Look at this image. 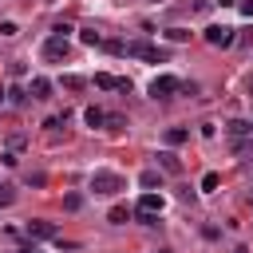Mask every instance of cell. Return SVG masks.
<instances>
[{"mask_svg": "<svg viewBox=\"0 0 253 253\" xmlns=\"http://www.w3.org/2000/svg\"><path fill=\"white\" fill-rule=\"evenodd\" d=\"M123 55H130V59H146V63H166V47H154V43H146V40H130V43H123Z\"/></svg>", "mask_w": 253, "mask_h": 253, "instance_id": "6da1fadb", "label": "cell"}, {"mask_svg": "<svg viewBox=\"0 0 253 253\" xmlns=\"http://www.w3.org/2000/svg\"><path fill=\"white\" fill-rule=\"evenodd\" d=\"M91 190L103 194V198H111V194L126 190V182H123V174H115V170H95V174H91Z\"/></svg>", "mask_w": 253, "mask_h": 253, "instance_id": "7a4b0ae2", "label": "cell"}, {"mask_svg": "<svg viewBox=\"0 0 253 253\" xmlns=\"http://www.w3.org/2000/svg\"><path fill=\"white\" fill-rule=\"evenodd\" d=\"M233 28L229 24H210L206 28V43H213V47H233Z\"/></svg>", "mask_w": 253, "mask_h": 253, "instance_id": "3957f363", "label": "cell"}, {"mask_svg": "<svg viewBox=\"0 0 253 253\" xmlns=\"http://www.w3.org/2000/svg\"><path fill=\"white\" fill-rule=\"evenodd\" d=\"M174 91H182V79H174V75H154V83H150V99H170Z\"/></svg>", "mask_w": 253, "mask_h": 253, "instance_id": "277c9868", "label": "cell"}, {"mask_svg": "<svg viewBox=\"0 0 253 253\" xmlns=\"http://www.w3.org/2000/svg\"><path fill=\"white\" fill-rule=\"evenodd\" d=\"M67 51H71V47H67V36H51V40L43 43V59H47V63L67 59Z\"/></svg>", "mask_w": 253, "mask_h": 253, "instance_id": "5b68a950", "label": "cell"}, {"mask_svg": "<svg viewBox=\"0 0 253 253\" xmlns=\"http://www.w3.org/2000/svg\"><path fill=\"white\" fill-rule=\"evenodd\" d=\"M28 237H36V241H47V237H59V229H55V221H43V217H32L28 225Z\"/></svg>", "mask_w": 253, "mask_h": 253, "instance_id": "8992f818", "label": "cell"}, {"mask_svg": "<svg viewBox=\"0 0 253 253\" xmlns=\"http://www.w3.org/2000/svg\"><path fill=\"white\" fill-rule=\"evenodd\" d=\"M249 130H253V126H249L245 119H229V123H225V134H229V142H233V150H241V138H245Z\"/></svg>", "mask_w": 253, "mask_h": 253, "instance_id": "52a82bcc", "label": "cell"}, {"mask_svg": "<svg viewBox=\"0 0 253 253\" xmlns=\"http://www.w3.org/2000/svg\"><path fill=\"white\" fill-rule=\"evenodd\" d=\"M162 194H154V190H146L142 198H138V213H162Z\"/></svg>", "mask_w": 253, "mask_h": 253, "instance_id": "ba28073f", "label": "cell"}, {"mask_svg": "<svg viewBox=\"0 0 253 253\" xmlns=\"http://www.w3.org/2000/svg\"><path fill=\"white\" fill-rule=\"evenodd\" d=\"M158 166H162L166 174H182V158H178L174 150H158Z\"/></svg>", "mask_w": 253, "mask_h": 253, "instance_id": "9c48e42d", "label": "cell"}, {"mask_svg": "<svg viewBox=\"0 0 253 253\" xmlns=\"http://www.w3.org/2000/svg\"><path fill=\"white\" fill-rule=\"evenodd\" d=\"M28 95H32V99H51V79L36 75V79H32V87H28Z\"/></svg>", "mask_w": 253, "mask_h": 253, "instance_id": "30bf717a", "label": "cell"}, {"mask_svg": "<svg viewBox=\"0 0 253 253\" xmlns=\"http://www.w3.org/2000/svg\"><path fill=\"white\" fill-rule=\"evenodd\" d=\"M186 138H190V130H186V126H170V130H166V146H182Z\"/></svg>", "mask_w": 253, "mask_h": 253, "instance_id": "8fae6325", "label": "cell"}, {"mask_svg": "<svg viewBox=\"0 0 253 253\" xmlns=\"http://www.w3.org/2000/svg\"><path fill=\"white\" fill-rule=\"evenodd\" d=\"M83 119H87V126H103L107 111H99V107H87V111H83Z\"/></svg>", "mask_w": 253, "mask_h": 253, "instance_id": "7c38bea8", "label": "cell"}, {"mask_svg": "<svg viewBox=\"0 0 253 253\" xmlns=\"http://www.w3.org/2000/svg\"><path fill=\"white\" fill-rule=\"evenodd\" d=\"M103 126H107L111 134H119V130H126V119H123V115H107V119H103Z\"/></svg>", "mask_w": 253, "mask_h": 253, "instance_id": "4fadbf2b", "label": "cell"}, {"mask_svg": "<svg viewBox=\"0 0 253 253\" xmlns=\"http://www.w3.org/2000/svg\"><path fill=\"white\" fill-rule=\"evenodd\" d=\"M24 142H28V134H24V130H12V134H8V150H12V154H20V150H24Z\"/></svg>", "mask_w": 253, "mask_h": 253, "instance_id": "5bb4252c", "label": "cell"}, {"mask_svg": "<svg viewBox=\"0 0 253 253\" xmlns=\"http://www.w3.org/2000/svg\"><path fill=\"white\" fill-rule=\"evenodd\" d=\"M138 182H142L146 190H154V186L162 190V174H158V170H142V178H138Z\"/></svg>", "mask_w": 253, "mask_h": 253, "instance_id": "9a60e30c", "label": "cell"}, {"mask_svg": "<svg viewBox=\"0 0 253 253\" xmlns=\"http://www.w3.org/2000/svg\"><path fill=\"white\" fill-rule=\"evenodd\" d=\"M79 40H83L87 47H95V43H103V36H99L95 28H79Z\"/></svg>", "mask_w": 253, "mask_h": 253, "instance_id": "2e32d148", "label": "cell"}, {"mask_svg": "<svg viewBox=\"0 0 253 253\" xmlns=\"http://www.w3.org/2000/svg\"><path fill=\"white\" fill-rule=\"evenodd\" d=\"M63 87H67V91H83L87 79H83V75H63Z\"/></svg>", "mask_w": 253, "mask_h": 253, "instance_id": "e0dca14e", "label": "cell"}, {"mask_svg": "<svg viewBox=\"0 0 253 253\" xmlns=\"http://www.w3.org/2000/svg\"><path fill=\"white\" fill-rule=\"evenodd\" d=\"M107 221H111V225H123V221H126V206H111Z\"/></svg>", "mask_w": 253, "mask_h": 253, "instance_id": "ac0fdd59", "label": "cell"}, {"mask_svg": "<svg viewBox=\"0 0 253 253\" xmlns=\"http://www.w3.org/2000/svg\"><path fill=\"white\" fill-rule=\"evenodd\" d=\"M166 40H174V43H186V40H190V32H186V28H170V32H166Z\"/></svg>", "mask_w": 253, "mask_h": 253, "instance_id": "d6986e66", "label": "cell"}, {"mask_svg": "<svg viewBox=\"0 0 253 253\" xmlns=\"http://www.w3.org/2000/svg\"><path fill=\"white\" fill-rule=\"evenodd\" d=\"M217 182H221V178H217L213 170H210V174H202V190H206V194H210V190H217Z\"/></svg>", "mask_w": 253, "mask_h": 253, "instance_id": "ffe728a7", "label": "cell"}, {"mask_svg": "<svg viewBox=\"0 0 253 253\" xmlns=\"http://www.w3.org/2000/svg\"><path fill=\"white\" fill-rule=\"evenodd\" d=\"M16 202V190L12 186H0V206H12Z\"/></svg>", "mask_w": 253, "mask_h": 253, "instance_id": "44dd1931", "label": "cell"}, {"mask_svg": "<svg viewBox=\"0 0 253 253\" xmlns=\"http://www.w3.org/2000/svg\"><path fill=\"white\" fill-rule=\"evenodd\" d=\"M63 206H67V210H79V206H83V198H79V194H67V198H63Z\"/></svg>", "mask_w": 253, "mask_h": 253, "instance_id": "7402d4cb", "label": "cell"}, {"mask_svg": "<svg viewBox=\"0 0 253 253\" xmlns=\"http://www.w3.org/2000/svg\"><path fill=\"white\" fill-rule=\"evenodd\" d=\"M16 32H20V28H16L12 20H4V24H0V36H16Z\"/></svg>", "mask_w": 253, "mask_h": 253, "instance_id": "603a6c76", "label": "cell"}, {"mask_svg": "<svg viewBox=\"0 0 253 253\" xmlns=\"http://www.w3.org/2000/svg\"><path fill=\"white\" fill-rule=\"evenodd\" d=\"M241 16H249V20H253V0H241Z\"/></svg>", "mask_w": 253, "mask_h": 253, "instance_id": "cb8c5ba5", "label": "cell"}, {"mask_svg": "<svg viewBox=\"0 0 253 253\" xmlns=\"http://www.w3.org/2000/svg\"><path fill=\"white\" fill-rule=\"evenodd\" d=\"M233 253H249V249H245V245H237V249H233Z\"/></svg>", "mask_w": 253, "mask_h": 253, "instance_id": "d4e9b609", "label": "cell"}, {"mask_svg": "<svg viewBox=\"0 0 253 253\" xmlns=\"http://www.w3.org/2000/svg\"><path fill=\"white\" fill-rule=\"evenodd\" d=\"M229 4H237V0H221V8H229Z\"/></svg>", "mask_w": 253, "mask_h": 253, "instance_id": "484cf974", "label": "cell"}, {"mask_svg": "<svg viewBox=\"0 0 253 253\" xmlns=\"http://www.w3.org/2000/svg\"><path fill=\"white\" fill-rule=\"evenodd\" d=\"M249 99H253V83H249Z\"/></svg>", "mask_w": 253, "mask_h": 253, "instance_id": "4316f807", "label": "cell"}, {"mask_svg": "<svg viewBox=\"0 0 253 253\" xmlns=\"http://www.w3.org/2000/svg\"><path fill=\"white\" fill-rule=\"evenodd\" d=\"M158 253H170V249H158Z\"/></svg>", "mask_w": 253, "mask_h": 253, "instance_id": "83f0119b", "label": "cell"}, {"mask_svg": "<svg viewBox=\"0 0 253 253\" xmlns=\"http://www.w3.org/2000/svg\"><path fill=\"white\" fill-rule=\"evenodd\" d=\"M0 103H4V91H0Z\"/></svg>", "mask_w": 253, "mask_h": 253, "instance_id": "f1b7e54d", "label": "cell"}, {"mask_svg": "<svg viewBox=\"0 0 253 253\" xmlns=\"http://www.w3.org/2000/svg\"><path fill=\"white\" fill-rule=\"evenodd\" d=\"M24 253H36V249H24Z\"/></svg>", "mask_w": 253, "mask_h": 253, "instance_id": "f546056e", "label": "cell"}]
</instances>
